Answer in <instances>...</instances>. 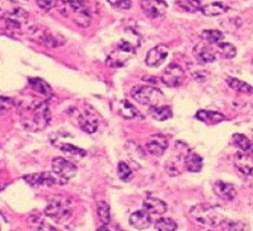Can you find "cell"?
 <instances>
[{"label": "cell", "mask_w": 253, "mask_h": 231, "mask_svg": "<svg viewBox=\"0 0 253 231\" xmlns=\"http://www.w3.org/2000/svg\"><path fill=\"white\" fill-rule=\"evenodd\" d=\"M4 20H5V24H7L8 28L19 30L20 27L27 23L28 13L24 9H22V8H16V9H13L8 14H5Z\"/></svg>", "instance_id": "obj_15"}, {"label": "cell", "mask_w": 253, "mask_h": 231, "mask_svg": "<svg viewBox=\"0 0 253 231\" xmlns=\"http://www.w3.org/2000/svg\"><path fill=\"white\" fill-rule=\"evenodd\" d=\"M78 123L80 129L87 133H94L98 130V118L93 111L88 107L78 112Z\"/></svg>", "instance_id": "obj_11"}, {"label": "cell", "mask_w": 253, "mask_h": 231, "mask_svg": "<svg viewBox=\"0 0 253 231\" xmlns=\"http://www.w3.org/2000/svg\"><path fill=\"white\" fill-rule=\"evenodd\" d=\"M234 165L236 169L244 177H252L253 175V158L243 151L236 152L234 155Z\"/></svg>", "instance_id": "obj_13"}, {"label": "cell", "mask_w": 253, "mask_h": 231, "mask_svg": "<svg viewBox=\"0 0 253 231\" xmlns=\"http://www.w3.org/2000/svg\"><path fill=\"white\" fill-rule=\"evenodd\" d=\"M221 55H223L225 59H233L236 57V49L232 45V43H228V42H219L215 45Z\"/></svg>", "instance_id": "obj_36"}, {"label": "cell", "mask_w": 253, "mask_h": 231, "mask_svg": "<svg viewBox=\"0 0 253 231\" xmlns=\"http://www.w3.org/2000/svg\"><path fill=\"white\" fill-rule=\"evenodd\" d=\"M131 94L136 102H139L143 106H148L149 108L162 106L160 103L163 102V93L150 85L134 86Z\"/></svg>", "instance_id": "obj_4"}, {"label": "cell", "mask_w": 253, "mask_h": 231, "mask_svg": "<svg viewBox=\"0 0 253 231\" xmlns=\"http://www.w3.org/2000/svg\"><path fill=\"white\" fill-rule=\"evenodd\" d=\"M141 8L149 18H160L167 12L166 0H141Z\"/></svg>", "instance_id": "obj_12"}, {"label": "cell", "mask_w": 253, "mask_h": 231, "mask_svg": "<svg viewBox=\"0 0 253 231\" xmlns=\"http://www.w3.org/2000/svg\"><path fill=\"white\" fill-rule=\"evenodd\" d=\"M45 214L59 224H67L73 217V201L64 196H53L45 208Z\"/></svg>", "instance_id": "obj_1"}, {"label": "cell", "mask_w": 253, "mask_h": 231, "mask_svg": "<svg viewBox=\"0 0 253 231\" xmlns=\"http://www.w3.org/2000/svg\"><path fill=\"white\" fill-rule=\"evenodd\" d=\"M28 33H30V37L34 42L40 43V45H44L46 47H59L61 46L64 42H65V38L59 34H55L51 31H49L45 27L41 26H31L30 30H28Z\"/></svg>", "instance_id": "obj_5"}, {"label": "cell", "mask_w": 253, "mask_h": 231, "mask_svg": "<svg viewBox=\"0 0 253 231\" xmlns=\"http://www.w3.org/2000/svg\"><path fill=\"white\" fill-rule=\"evenodd\" d=\"M16 106L13 98L9 97H0V113L8 112L9 109H12Z\"/></svg>", "instance_id": "obj_38"}, {"label": "cell", "mask_w": 253, "mask_h": 231, "mask_svg": "<svg viewBox=\"0 0 253 231\" xmlns=\"http://www.w3.org/2000/svg\"><path fill=\"white\" fill-rule=\"evenodd\" d=\"M24 181L32 187H52L53 184H64L67 181L60 178L55 173L44 172V173H34V174H27L23 177Z\"/></svg>", "instance_id": "obj_8"}, {"label": "cell", "mask_w": 253, "mask_h": 231, "mask_svg": "<svg viewBox=\"0 0 253 231\" xmlns=\"http://www.w3.org/2000/svg\"><path fill=\"white\" fill-rule=\"evenodd\" d=\"M28 109L31 111L32 116H31L28 119L23 121L24 127L31 130V131H41V130L46 129V126L49 125L51 121L49 103H36L34 107H30Z\"/></svg>", "instance_id": "obj_3"}, {"label": "cell", "mask_w": 253, "mask_h": 231, "mask_svg": "<svg viewBox=\"0 0 253 231\" xmlns=\"http://www.w3.org/2000/svg\"><path fill=\"white\" fill-rule=\"evenodd\" d=\"M30 84L31 88L36 90L41 96L47 97V98L52 96V89H51V86L45 80L40 79V78H32V79H30Z\"/></svg>", "instance_id": "obj_27"}, {"label": "cell", "mask_w": 253, "mask_h": 231, "mask_svg": "<svg viewBox=\"0 0 253 231\" xmlns=\"http://www.w3.org/2000/svg\"><path fill=\"white\" fill-rule=\"evenodd\" d=\"M167 56H168V47L166 45H158L147 53L145 64L150 67H158L166 61Z\"/></svg>", "instance_id": "obj_14"}, {"label": "cell", "mask_w": 253, "mask_h": 231, "mask_svg": "<svg viewBox=\"0 0 253 231\" xmlns=\"http://www.w3.org/2000/svg\"><path fill=\"white\" fill-rule=\"evenodd\" d=\"M190 216L193 221L201 226L217 228L223 224L225 217L217 207L210 205H196L190 210Z\"/></svg>", "instance_id": "obj_2"}, {"label": "cell", "mask_w": 253, "mask_h": 231, "mask_svg": "<svg viewBox=\"0 0 253 231\" xmlns=\"http://www.w3.org/2000/svg\"><path fill=\"white\" fill-rule=\"evenodd\" d=\"M97 214H98V217L102 221V224H108L111 221V210L108 203H106L104 201L98 202L97 203Z\"/></svg>", "instance_id": "obj_31"}, {"label": "cell", "mask_w": 253, "mask_h": 231, "mask_svg": "<svg viewBox=\"0 0 253 231\" xmlns=\"http://www.w3.org/2000/svg\"><path fill=\"white\" fill-rule=\"evenodd\" d=\"M129 222L136 230H145L152 225L153 220H152V214H148L145 210H143V211H136L131 214Z\"/></svg>", "instance_id": "obj_19"}, {"label": "cell", "mask_w": 253, "mask_h": 231, "mask_svg": "<svg viewBox=\"0 0 253 231\" xmlns=\"http://www.w3.org/2000/svg\"><path fill=\"white\" fill-rule=\"evenodd\" d=\"M224 34L218 30H206L202 32V38L205 42L211 43V45H217V43L221 42Z\"/></svg>", "instance_id": "obj_35"}, {"label": "cell", "mask_w": 253, "mask_h": 231, "mask_svg": "<svg viewBox=\"0 0 253 231\" xmlns=\"http://www.w3.org/2000/svg\"><path fill=\"white\" fill-rule=\"evenodd\" d=\"M107 1H108L114 8H117V9L121 10L130 9L131 5H133L131 0H107Z\"/></svg>", "instance_id": "obj_39"}, {"label": "cell", "mask_w": 253, "mask_h": 231, "mask_svg": "<svg viewBox=\"0 0 253 231\" xmlns=\"http://www.w3.org/2000/svg\"><path fill=\"white\" fill-rule=\"evenodd\" d=\"M135 53V46L131 42L121 41L117 45V49L111 53L107 60V64L111 67H121L126 64V61Z\"/></svg>", "instance_id": "obj_6"}, {"label": "cell", "mask_w": 253, "mask_h": 231, "mask_svg": "<svg viewBox=\"0 0 253 231\" xmlns=\"http://www.w3.org/2000/svg\"><path fill=\"white\" fill-rule=\"evenodd\" d=\"M206 75L207 73H205V71H196V73H193V79L197 80L199 82H203L207 79Z\"/></svg>", "instance_id": "obj_42"}, {"label": "cell", "mask_w": 253, "mask_h": 231, "mask_svg": "<svg viewBox=\"0 0 253 231\" xmlns=\"http://www.w3.org/2000/svg\"><path fill=\"white\" fill-rule=\"evenodd\" d=\"M214 192L218 197H220L221 199H225V201H232L234 199L236 196V189L233 184L227 183V182L218 181L215 182L214 184Z\"/></svg>", "instance_id": "obj_20"}, {"label": "cell", "mask_w": 253, "mask_h": 231, "mask_svg": "<svg viewBox=\"0 0 253 231\" xmlns=\"http://www.w3.org/2000/svg\"><path fill=\"white\" fill-rule=\"evenodd\" d=\"M59 148H60L64 155L70 159H74V160H80V159H83L84 156L87 155V151H85V150L78 148V146L69 145V144H63V145H60Z\"/></svg>", "instance_id": "obj_25"}, {"label": "cell", "mask_w": 253, "mask_h": 231, "mask_svg": "<svg viewBox=\"0 0 253 231\" xmlns=\"http://www.w3.org/2000/svg\"><path fill=\"white\" fill-rule=\"evenodd\" d=\"M193 52H195L197 61L201 64H210L217 59V51L207 42L199 43L193 50Z\"/></svg>", "instance_id": "obj_17"}, {"label": "cell", "mask_w": 253, "mask_h": 231, "mask_svg": "<svg viewBox=\"0 0 253 231\" xmlns=\"http://www.w3.org/2000/svg\"><path fill=\"white\" fill-rule=\"evenodd\" d=\"M227 82L232 89H234L238 93H246V94H250V93L253 92V88L250 85V84H247L246 82H242V80L239 79H236V78H232V76H228Z\"/></svg>", "instance_id": "obj_30"}, {"label": "cell", "mask_w": 253, "mask_h": 231, "mask_svg": "<svg viewBox=\"0 0 253 231\" xmlns=\"http://www.w3.org/2000/svg\"><path fill=\"white\" fill-rule=\"evenodd\" d=\"M28 222L34 226V231H57L52 225L46 222L41 214H31L28 217Z\"/></svg>", "instance_id": "obj_26"}, {"label": "cell", "mask_w": 253, "mask_h": 231, "mask_svg": "<svg viewBox=\"0 0 253 231\" xmlns=\"http://www.w3.org/2000/svg\"><path fill=\"white\" fill-rule=\"evenodd\" d=\"M69 14L79 27H88L92 22V13L89 5L84 0H71Z\"/></svg>", "instance_id": "obj_7"}, {"label": "cell", "mask_w": 253, "mask_h": 231, "mask_svg": "<svg viewBox=\"0 0 253 231\" xmlns=\"http://www.w3.org/2000/svg\"><path fill=\"white\" fill-rule=\"evenodd\" d=\"M228 10H229V7L228 5H225L224 3H219V1H217V3H210V4H206V5H203V7H201V13L203 14V16H221V14L227 13Z\"/></svg>", "instance_id": "obj_23"}, {"label": "cell", "mask_w": 253, "mask_h": 231, "mask_svg": "<svg viewBox=\"0 0 253 231\" xmlns=\"http://www.w3.org/2000/svg\"><path fill=\"white\" fill-rule=\"evenodd\" d=\"M224 231H248V225L242 221H234V220H224L223 224L220 225Z\"/></svg>", "instance_id": "obj_34"}, {"label": "cell", "mask_w": 253, "mask_h": 231, "mask_svg": "<svg viewBox=\"0 0 253 231\" xmlns=\"http://www.w3.org/2000/svg\"><path fill=\"white\" fill-rule=\"evenodd\" d=\"M178 225L170 217H160L155 222V230L157 231H176Z\"/></svg>", "instance_id": "obj_32"}, {"label": "cell", "mask_w": 253, "mask_h": 231, "mask_svg": "<svg viewBox=\"0 0 253 231\" xmlns=\"http://www.w3.org/2000/svg\"><path fill=\"white\" fill-rule=\"evenodd\" d=\"M147 150L154 156H162L168 148V139L164 135H152L147 142Z\"/></svg>", "instance_id": "obj_16"}, {"label": "cell", "mask_w": 253, "mask_h": 231, "mask_svg": "<svg viewBox=\"0 0 253 231\" xmlns=\"http://www.w3.org/2000/svg\"><path fill=\"white\" fill-rule=\"evenodd\" d=\"M37 4L41 9L51 10L53 7H56L57 0H37Z\"/></svg>", "instance_id": "obj_41"}, {"label": "cell", "mask_w": 253, "mask_h": 231, "mask_svg": "<svg viewBox=\"0 0 253 231\" xmlns=\"http://www.w3.org/2000/svg\"><path fill=\"white\" fill-rule=\"evenodd\" d=\"M177 5L188 13H196L201 10L200 0H178Z\"/></svg>", "instance_id": "obj_33"}, {"label": "cell", "mask_w": 253, "mask_h": 231, "mask_svg": "<svg viewBox=\"0 0 253 231\" xmlns=\"http://www.w3.org/2000/svg\"><path fill=\"white\" fill-rule=\"evenodd\" d=\"M185 166H186V169L188 170V172L191 173H199L202 169V158H201L199 154H196V152L193 151H188L185 155Z\"/></svg>", "instance_id": "obj_22"}, {"label": "cell", "mask_w": 253, "mask_h": 231, "mask_svg": "<svg viewBox=\"0 0 253 231\" xmlns=\"http://www.w3.org/2000/svg\"><path fill=\"white\" fill-rule=\"evenodd\" d=\"M186 79L185 70L178 64H169L164 69V73L162 75V82L167 86H180L184 84Z\"/></svg>", "instance_id": "obj_10"}, {"label": "cell", "mask_w": 253, "mask_h": 231, "mask_svg": "<svg viewBox=\"0 0 253 231\" xmlns=\"http://www.w3.org/2000/svg\"><path fill=\"white\" fill-rule=\"evenodd\" d=\"M150 115L154 119L157 121H167V119L172 118L173 112H172V108L169 106H158V107H152L149 109Z\"/></svg>", "instance_id": "obj_28"}, {"label": "cell", "mask_w": 253, "mask_h": 231, "mask_svg": "<svg viewBox=\"0 0 253 231\" xmlns=\"http://www.w3.org/2000/svg\"><path fill=\"white\" fill-rule=\"evenodd\" d=\"M144 210L150 214H164L168 210V206L164 201L159 199L157 197H153V196H148L145 199H144Z\"/></svg>", "instance_id": "obj_18"}, {"label": "cell", "mask_w": 253, "mask_h": 231, "mask_svg": "<svg viewBox=\"0 0 253 231\" xmlns=\"http://www.w3.org/2000/svg\"><path fill=\"white\" fill-rule=\"evenodd\" d=\"M97 231H110V230H108V228H107L106 225H103V226L98 228V230H97Z\"/></svg>", "instance_id": "obj_43"}, {"label": "cell", "mask_w": 253, "mask_h": 231, "mask_svg": "<svg viewBox=\"0 0 253 231\" xmlns=\"http://www.w3.org/2000/svg\"><path fill=\"white\" fill-rule=\"evenodd\" d=\"M117 173H118V177L122 179L123 182H129L131 178H133V170L126 163L121 162L117 166Z\"/></svg>", "instance_id": "obj_37"}, {"label": "cell", "mask_w": 253, "mask_h": 231, "mask_svg": "<svg viewBox=\"0 0 253 231\" xmlns=\"http://www.w3.org/2000/svg\"><path fill=\"white\" fill-rule=\"evenodd\" d=\"M70 3H71V0H57L56 7H59V9H60V13L64 14L65 16H69Z\"/></svg>", "instance_id": "obj_40"}, {"label": "cell", "mask_w": 253, "mask_h": 231, "mask_svg": "<svg viewBox=\"0 0 253 231\" xmlns=\"http://www.w3.org/2000/svg\"><path fill=\"white\" fill-rule=\"evenodd\" d=\"M233 142L240 151L247 152V154L253 152V142L247 136L242 135V133H236V135H233Z\"/></svg>", "instance_id": "obj_29"}, {"label": "cell", "mask_w": 253, "mask_h": 231, "mask_svg": "<svg viewBox=\"0 0 253 231\" xmlns=\"http://www.w3.org/2000/svg\"><path fill=\"white\" fill-rule=\"evenodd\" d=\"M196 118L199 119V121H201V122L206 123V125L214 126L220 122H223L224 119H225V117H224V115H221V113L219 112L203 111V109H201V111H199V112L196 113Z\"/></svg>", "instance_id": "obj_21"}, {"label": "cell", "mask_w": 253, "mask_h": 231, "mask_svg": "<svg viewBox=\"0 0 253 231\" xmlns=\"http://www.w3.org/2000/svg\"><path fill=\"white\" fill-rule=\"evenodd\" d=\"M51 166H52V172L65 181L74 178L78 172L77 165L67 160V158H63V156H57V158L53 159Z\"/></svg>", "instance_id": "obj_9"}, {"label": "cell", "mask_w": 253, "mask_h": 231, "mask_svg": "<svg viewBox=\"0 0 253 231\" xmlns=\"http://www.w3.org/2000/svg\"><path fill=\"white\" fill-rule=\"evenodd\" d=\"M118 109H120V115L122 116L123 118L126 119H143V115L137 111V108L131 104L129 100H122L120 103V106H118Z\"/></svg>", "instance_id": "obj_24"}]
</instances>
